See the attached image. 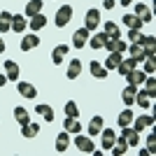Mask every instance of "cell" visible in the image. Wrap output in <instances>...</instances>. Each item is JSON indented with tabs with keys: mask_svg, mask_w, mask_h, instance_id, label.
I'll use <instances>...</instances> for the list:
<instances>
[{
	"mask_svg": "<svg viewBox=\"0 0 156 156\" xmlns=\"http://www.w3.org/2000/svg\"><path fill=\"white\" fill-rule=\"evenodd\" d=\"M144 86H147V96L151 98V100H154V96H156V79L151 77V75H147V79H144Z\"/></svg>",
	"mask_w": 156,
	"mask_h": 156,
	"instance_id": "cell-34",
	"label": "cell"
},
{
	"mask_svg": "<svg viewBox=\"0 0 156 156\" xmlns=\"http://www.w3.org/2000/svg\"><path fill=\"white\" fill-rule=\"evenodd\" d=\"M89 70H91V75H93L96 79H105L107 75H110V72L105 70V68L98 63V61H91V63H89Z\"/></svg>",
	"mask_w": 156,
	"mask_h": 156,
	"instance_id": "cell-19",
	"label": "cell"
},
{
	"mask_svg": "<svg viewBox=\"0 0 156 156\" xmlns=\"http://www.w3.org/2000/svg\"><path fill=\"white\" fill-rule=\"evenodd\" d=\"M135 68H137V61L133 58V56H128V58H121V63L117 65L119 75H124V77H126V75H128L130 70H135Z\"/></svg>",
	"mask_w": 156,
	"mask_h": 156,
	"instance_id": "cell-7",
	"label": "cell"
},
{
	"mask_svg": "<svg viewBox=\"0 0 156 156\" xmlns=\"http://www.w3.org/2000/svg\"><path fill=\"white\" fill-rule=\"evenodd\" d=\"M79 72H82V61H79V58H72L70 65H68V77H70V79H77Z\"/></svg>",
	"mask_w": 156,
	"mask_h": 156,
	"instance_id": "cell-25",
	"label": "cell"
},
{
	"mask_svg": "<svg viewBox=\"0 0 156 156\" xmlns=\"http://www.w3.org/2000/svg\"><path fill=\"white\" fill-rule=\"evenodd\" d=\"M140 35H142V33H140V30H128V40H130V42H133V44H135V42H137V37H140Z\"/></svg>",
	"mask_w": 156,
	"mask_h": 156,
	"instance_id": "cell-41",
	"label": "cell"
},
{
	"mask_svg": "<svg viewBox=\"0 0 156 156\" xmlns=\"http://www.w3.org/2000/svg\"><path fill=\"white\" fill-rule=\"evenodd\" d=\"M100 135H103V149H112V147H114V140H117V133L110 130V128H103Z\"/></svg>",
	"mask_w": 156,
	"mask_h": 156,
	"instance_id": "cell-16",
	"label": "cell"
},
{
	"mask_svg": "<svg viewBox=\"0 0 156 156\" xmlns=\"http://www.w3.org/2000/svg\"><path fill=\"white\" fill-rule=\"evenodd\" d=\"M126 149H128V142H126L124 137L114 140V147H112V154H114V156H121V154H126Z\"/></svg>",
	"mask_w": 156,
	"mask_h": 156,
	"instance_id": "cell-33",
	"label": "cell"
},
{
	"mask_svg": "<svg viewBox=\"0 0 156 156\" xmlns=\"http://www.w3.org/2000/svg\"><path fill=\"white\" fill-rule=\"evenodd\" d=\"M135 100H137V105H140V107H142V110H147V107H149L151 105V98L147 96V93H135Z\"/></svg>",
	"mask_w": 156,
	"mask_h": 156,
	"instance_id": "cell-38",
	"label": "cell"
},
{
	"mask_svg": "<svg viewBox=\"0 0 156 156\" xmlns=\"http://www.w3.org/2000/svg\"><path fill=\"white\" fill-rule=\"evenodd\" d=\"M16 91H19L23 98H35L37 96V89L33 84H28V82H19V84H16Z\"/></svg>",
	"mask_w": 156,
	"mask_h": 156,
	"instance_id": "cell-14",
	"label": "cell"
},
{
	"mask_svg": "<svg viewBox=\"0 0 156 156\" xmlns=\"http://www.w3.org/2000/svg\"><path fill=\"white\" fill-rule=\"evenodd\" d=\"M126 49H128V44H126L121 37H117V40H112V51H119V54H124Z\"/></svg>",
	"mask_w": 156,
	"mask_h": 156,
	"instance_id": "cell-39",
	"label": "cell"
},
{
	"mask_svg": "<svg viewBox=\"0 0 156 156\" xmlns=\"http://www.w3.org/2000/svg\"><path fill=\"white\" fill-rule=\"evenodd\" d=\"M107 35H105V33H96V35H93L91 37V49H105V42H107Z\"/></svg>",
	"mask_w": 156,
	"mask_h": 156,
	"instance_id": "cell-28",
	"label": "cell"
},
{
	"mask_svg": "<svg viewBox=\"0 0 156 156\" xmlns=\"http://www.w3.org/2000/svg\"><path fill=\"white\" fill-rule=\"evenodd\" d=\"M86 30H96L98 28V23H100V12H98V9H89V12H86Z\"/></svg>",
	"mask_w": 156,
	"mask_h": 156,
	"instance_id": "cell-6",
	"label": "cell"
},
{
	"mask_svg": "<svg viewBox=\"0 0 156 156\" xmlns=\"http://www.w3.org/2000/svg\"><path fill=\"white\" fill-rule=\"evenodd\" d=\"M103 7L105 9H112V7H114V0H103Z\"/></svg>",
	"mask_w": 156,
	"mask_h": 156,
	"instance_id": "cell-43",
	"label": "cell"
},
{
	"mask_svg": "<svg viewBox=\"0 0 156 156\" xmlns=\"http://www.w3.org/2000/svg\"><path fill=\"white\" fill-rule=\"evenodd\" d=\"M68 51H70V47H68V44H58V47H56V49L51 51V61H54L56 65H58L61 61H63V56H65Z\"/></svg>",
	"mask_w": 156,
	"mask_h": 156,
	"instance_id": "cell-26",
	"label": "cell"
},
{
	"mask_svg": "<svg viewBox=\"0 0 156 156\" xmlns=\"http://www.w3.org/2000/svg\"><path fill=\"white\" fill-rule=\"evenodd\" d=\"M75 147H77L79 151H84V154H91L96 147H93V140L91 137H86V135H75Z\"/></svg>",
	"mask_w": 156,
	"mask_h": 156,
	"instance_id": "cell-2",
	"label": "cell"
},
{
	"mask_svg": "<svg viewBox=\"0 0 156 156\" xmlns=\"http://www.w3.org/2000/svg\"><path fill=\"white\" fill-rule=\"evenodd\" d=\"M63 130H68V133H72V135H77L79 130H82V126H79V121L75 117H65L63 121Z\"/></svg>",
	"mask_w": 156,
	"mask_h": 156,
	"instance_id": "cell-20",
	"label": "cell"
},
{
	"mask_svg": "<svg viewBox=\"0 0 156 156\" xmlns=\"http://www.w3.org/2000/svg\"><path fill=\"white\" fill-rule=\"evenodd\" d=\"M19 75H21L19 65L14 63V61H5V77H7V82H16Z\"/></svg>",
	"mask_w": 156,
	"mask_h": 156,
	"instance_id": "cell-5",
	"label": "cell"
},
{
	"mask_svg": "<svg viewBox=\"0 0 156 156\" xmlns=\"http://www.w3.org/2000/svg\"><path fill=\"white\" fill-rule=\"evenodd\" d=\"M121 137L128 142V147H137V142H140V133H137L135 128H130V126H124V130H121Z\"/></svg>",
	"mask_w": 156,
	"mask_h": 156,
	"instance_id": "cell-4",
	"label": "cell"
},
{
	"mask_svg": "<svg viewBox=\"0 0 156 156\" xmlns=\"http://www.w3.org/2000/svg\"><path fill=\"white\" fill-rule=\"evenodd\" d=\"M121 58H124V56H121V54L119 51H110V56H107V61H105V70L110 72V70H117V65L121 63Z\"/></svg>",
	"mask_w": 156,
	"mask_h": 156,
	"instance_id": "cell-17",
	"label": "cell"
},
{
	"mask_svg": "<svg viewBox=\"0 0 156 156\" xmlns=\"http://www.w3.org/2000/svg\"><path fill=\"white\" fill-rule=\"evenodd\" d=\"M121 21H124V26L128 28V30H140V28L144 26V23L137 19L135 14H124V16H121Z\"/></svg>",
	"mask_w": 156,
	"mask_h": 156,
	"instance_id": "cell-8",
	"label": "cell"
},
{
	"mask_svg": "<svg viewBox=\"0 0 156 156\" xmlns=\"http://www.w3.org/2000/svg\"><path fill=\"white\" fill-rule=\"evenodd\" d=\"M70 19H72V7L63 5V7H58V12H56V16H54V23H56L58 28H63V26L70 23Z\"/></svg>",
	"mask_w": 156,
	"mask_h": 156,
	"instance_id": "cell-1",
	"label": "cell"
},
{
	"mask_svg": "<svg viewBox=\"0 0 156 156\" xmlns=\"http://www.w3.org/2000/svg\"><path fill=\"white\" fill-rule=\"evenodd\" d=\"M128 54L137 61V63H142V61H144V54H142V47H140V44H130Z\"/></svg>",
	"mask_w": 156,
	"mask_h": 156,
	"instance_id": "cell-36",
	"label": "cell"
},
{
	"mask_svg": "<svg viewBox=\"0 0 156 156\" xmlns=\"http://www.w3.org/2000/svg\"><path fill=\"white\" fill-rule=\"evenodd\" d=\"M65 117H75V119L79 117V107H77L75 100H68V103H65Z\"/></svg>",
	"mask_w": 156,
	"mask_h": 156,
	"instance_id": "cell-35",
	"label": "cell"
},
{
	"mask_svg": "<svg viewBox=\"0 0 156 156\" xmlns=\"http://www.w3.org/2000/svg\"><path fill=\"white\" fill-rule=\"evenodd\" d=\"M21 128H23V130H21V135H23V137H35V135L40 133V126L33 124V121H28V124L21 126Z\"/></svg>",
	"mask_w": 156,
	"mask_h": 156,
	"instance_id": "cell-30",
	"label": "cell"
},
{
	"mask_svg": "<svg viewBox=\"0 0 156 156\" xmlns=\"http://www.w3.org/2000/svg\"><path fill=\"white\" fill-rule=\"evenodd\" d=\"M89 35H91V30H86V28L75 30V35H72V47H75V49H82V47L89 42Z\"/></svg>",
	"mask_w": 156,
	"mask_h": 156,
	"instance_id": "cell-3",
	"label": "cell"
},
{
	"mask_svg": "<svg viewBox=\"0 0 156 156\" xmlns=\"http://www.w3.org/2000/svg\"><path fill=\"white\" fill-rule=\"evenodd\" d=\"M135 44H140L142 49H144V47H154L156 44V37H154V35H140Z\"/></svg>",
	"mask_w": 156,
	"mask_h": 156,
	"instance_id": "cell-37",
	"label": "cell"
},
{
	"mask_svg": "<svg viewBox=\"0 0 156 156\" xmlns=\"http://www.w3.org/2000/svg\"><path fill=\"white\" fill-rule=\"evenodd\" d=\"M119 2H121V5H126V7H128L130 2H133V0H119Z\"/></svg>",
	"mask_w": 156,
	"mask_h": 156,
	"instance_id": "cell-46",
	"label": "cell"
},
{
	"mask_svg": "<svg viewBox=\"0 0 156 156\" xmlns=\"http://www.w3.org/2000/svg\"><path fill=\"white\" fill-rule=\"evenodd\" d=\"M7 84V77H5V75H0V86H5Z\"/></svg>",
	"mask_w": 156,
	"mask_h": 156,
	"instance_id": "cell-44",
	"label": "cell"
},
{
	"mask_svg": "<svg viewBox=\"0 0 156 156\" xmlns=\"http://www.w3.org/2000/svg\"><path fill=\"white\" fill-rule=\"evenodd\" d=\"M35 112H40V114H42V119H44V121H49V124L54 121V110L49 107V105H37V107H35Z\"/></svg>",
	"mask_w": 156,
	"mask_h": 156,
	"instance_id": "cell-32",
	"label": "cell"
},
{
	"mask_svg": "<svg viewBox=\"0 0 156 156\" xmlns=\"http://www.w3.org/2000/svg\"><path fill=\"white\" fill-rule=\"evenodd\" d=\"M40 12H42V0H30V2L26 5L23 16H28V19H30V16H35V14H40Z\"/></svg>",
	"mask_w": 156,
	"mask_h": 156,
	"instance_id": "cell-23",
	"label": "cell"
},
{
	"mask_svg": "<svg viewBox=\"0 0 156 156\" xmlns=\"http://www.w3.org/2000/svg\"><path fill=\"white\" fill-rule=\"evenodd\" d=\"M117 124L124 128V126H130L133 124V112H130V107H126L121 114H119V119H117Z\"/></svg>",
	"mask_w": 156,
	"mask_h": 156,
	"instance_id": "cell-29",
	"label": "cell"
},
{
	"mask_svg": "<svg viewBox=\"0 0 156 156\" xmlns=\"http://www.w3.org/2000/svg\"><path fill=\"white\" fill-rule=\"evenodd\" d=\"M105 35H107L110 40H117V37H121V35H119V26L114 23V21H107V23H105Z\"/></svg>",
	"mask_w": 156,
	"mask_h": 156,
	"instance_id": "cell-31",
	"label": "cell"
},
{
	"mask_svg": "<svg viewBox=\"0 0 156 156\" xmlns=\"http://www.w3.org/2000/svg\"><path fill=\"white\" fill-rule=\"evenodd\" d=\"M147 144H149V154H154V147H156V137H154V135H149V137H147Z\"/></svg>",
	"mask_w": 156,
	"mask_h": 156,
	"instance_id": "cell-42",
	"label": "cell"
},
{
	"mask_svg": "<svg viewBox=\"0 0 156 156\" xmlns=\"http://www.w3.org/2000/svg\"><path fill=\"white\" fill-rule=\"evenodd\" d=\"M135 16L142 21V23H147V21H151V16H154V14H151V9H149L147 5H142V2H140V5H135Z\"/></svg>",
	"mask_w": 156,
	"mask_h": 156,
	"instance_id": "cell-18",
	"label": "cell"
},
{
	"mask_svg": "<svg viewBox=\"0 0 156 156\" xmlns=\"http://www.w3.org/2000/svg\"><path fill=\"white\" fill-rule=\"evenodd\" d=\"M28 26H30V30H33V33L42 30V28L47 26V16H44L42 12H40V14H35V16H30V21H28Z\"/></svg>",
	"mask_w": 156,
	"mask_h": 156,
	"instance_id": "cell-12",
	"label": "cell"
},
{
	"mask_svg": "<svg viewBox=\"0 0 156 156\" xmlns=\"http://www.w3.org/2000/svg\"><path fill=\"white\" fill-rule=\"evenodd\" d=\"M14 119H16L19 126H26L28 121H30V114H28L26 107H14Z\"/></svg>",
	"mask_w": 156,
	"mask_h": 156,
	"instance_id": "cell-21",
	"label": "cell"
},
{
	"mask_svg": "<svg viewBox=\"0 0 156 156\" xmlns=\"http://www.w3.org/2000/svg\"><path fill=\"white\" fill-rule=\"evenodd\" d=\"M135 93H137V86H135V84H128V86L124 89V93H121V100H124L126 107H130V105L135 103Z\"/></svg>",
	"mask_w": 156,
	"mask_h": 156,
	"instance_id": "cell-11",
	"label": "cell"
},
{
	"mask_svg": "<svg viewBox=\"0 0 156 156\" xmlns=\"http://www.w3.org/2000/svg\"><path fill=\"white\" fill-rule=\"evenodd\" d=\"M126 79H128V84L140 86V84H144V79H147V72H144V70H130L128 75H126Z\"/></svg>",
	"mask_w": 156,
	"mask_h": 156,
	"instance_id": "cell-13",
	"label": "cell"
},
{
	"mask_svg": "<svg viewBox=\"0 0 156 156\" xmlns=\"http://www.w3.org/2000/svg\"><path fill=\"white\" fill-rule=\"evenodd\" d=\"M151 126H154V117H151V114H142V117L135 119V126H133V128L140 133V130H147V128H151Z\"/></svg>",
	"mask_w": 156,
	"mask_h": 156,
	"instance_id": "cell-10",
	"label": "cell"
},
{
	"mask_svg": "<svg viewBox=\"0 0 156 156\" xmlns=\"http://www.w3.org/2000/svg\"><path fill=\"white\" fill-rule=\"evenodd\" d=\"M103 124H105V121H103V117H93L91 119V121H89V135H98V133H100V130H103Z\"/></svg>",
	"mask_w": 156,
	"mask_h": 156,
	"instance_id": "cell-27",
	"label": "cell"
},
{
	"mask_svg": "<svg viewBox=\"0 0 156 156\" xmlns=\"http://www.w3.org/2000/svg\"><path fill=\"white\" fill-rule=\"evenodd\" d=\"M68 144H70V133H68V130L58 133V137H56V151H61V154H63V151L68 149Z\"/></svg>",
	"mask_w": 156,
	"mask_h": 156,
	"instance_id": "cell-22",
	"label": "cell"
},
{
	"mask_svg": "<svg viewBox=\"0 0 156 156\" xmlns=\"http://www.w3.org/2000/svg\"><path fill=\"white\" fill-rule=\"evenodd\" d=\"M7 30H12V14L0 12V35H5Z\"/></svg>",
	"mask_w": 156,
	"mask_h": 156,
	"instance_id": "cell-24",
	"label": "cell"
},
{
	"mask_svg": "<svg viewBox=\"0 0 156 156\" xmlns=\"http://www.w3.org/2000/svg\"><path fill=\"white\" fill-rule=\"evenodd\" d=\"M154 70H156V58H144V72L154 75Z\"/></svg>",
	"mask_w": 156,
	"mask_h": 156,
	"instance_id": "cell-40",
	"label": "cell"
},
{
	"mask_svg": "<svg viewBox=\"0 0 156 156\" xmlns=\"http://www.w3.org/2000/svg\"><path fill=\"white\" fill-rule=\"evenodd\" d=\"M5 51V42H2V37H0V54Z\"/></svg>",
	"mask_w": 156,
	"mask_h": 156,
	"instance_id": "cell-45",
	"label": "cell"
},
{
	"mask_svg": "<svg viewBox=\"0 0 156 156\" xmlns=\"http://www.w3.org/2000/svg\"><path fill=\"white\" fill-rule=\"evenodd\" d=\"M28 28V19L23 14H12V30L14 33H23Z\"/></svg>",
	"mask_w": 156,
	"mask_h": 156,
	"instance_id": "cell-9",
	"label": "cell"
},
{
	"mask_svg": "<svg viewBox=\"0 0 156 156\" xmlns=\"http://www.w3.org/2000/svg\"><path fill=\"white\" fill-rule=\"evenodd\" d=\"M37 44H40V37L35 33H30V35H26V37L21 40V51H30V49H35Z\"/></svg>",
	"mask_w": 156,
	"mask_h": 156,
	"instance_id": "cell-15",
	"label": "cell"
}]
</instances>
